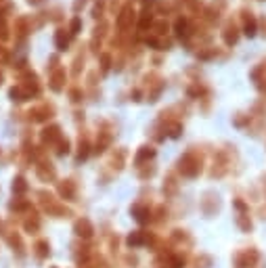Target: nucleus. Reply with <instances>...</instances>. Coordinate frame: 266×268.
Wrapping results in <instances>:
<instances>
[{"mask_svg":"<svg viewBox=\"0 0 266 268\" xmlns=\"http://www.w3.org/2000/svg\"><path fill=\"white\" fill-rule=\"evenodd\" d=\"M199 159L195 157L193 153L185 155L183 159H180V172H183L185 176H197L199 174Z\"/></svg>","mask_w":266,"mask_h":268,"instance_id":"nucleus-1","label":"nucleus"},{"mask_svg":"<svg viewBox=\"0 0 266 268\" xmlns=\"http://www.w3.org/2000/svg\"><path fill=\"white\" fill-rule=\"evenodd\" d=\"M136 19V13H134V9H132L130 4H126L124 9L120 11V15H117V27L120 30H128V27L132 25V21Z\"/></svg>","mask_w":266,"mask_h":268,"instance_id":"nucleus-2","label":"nucleus"},{"mask_svg":"<svg viewBox=\"0 0 266 268\" xmlns=\"http://www.w3.org/2000/svg\"><path fill=\"white\" fill-rule=\"evenodd\" d=\"M63 86H65V69L63 67H55L51 74V88L55 93H61Z\"/></svg>","mask_w":266,"mask_h":268,"instance_id":"nucleus-3","label":"nucleus"},{"mask_svg":"<svg viewBox=\"0 0 266 268\" xmlns=\"http://www.w3.org/2000/svg\"><path fill=\"white\" fill-rule=\"evenodd\" d=\"M174 32H176L178 40H187L189 38V21L185 17H178L176 23H174Z\"/></svg>","mask_w":266,"mask_h":268,"instance_id":"nucleus-4","label":"nucleus"},{"mask_svg":"<svg viewBox=\"0 0 266 268\" xmlns=\"http://www.w3.org/2000/svg\"><path fill=\"white\" fill-rule=\"evenodd\" d=\"M30 115L36 119V122H44L53 115V107H48V105H42V107H36L34 111H30Z\"/></svg>","mask_w":266,"mask_h":268,"instance_id":"nucleus-5","label":"nucleus"},{"mask_svg":"<svg viewBox=\"0 0 266 268\" xmlns=\"http://www.w3.org/2000/svg\"><path fill=\"white\" fill-rule=\"evenodd\" d=\"M243 32H246V36H254L256 34V19L251 13H243Z\"/></svg>","mask_w":266,"mask_h":268,"instance_id":"nucleus-6","label":"nucleus"},{"mask_svg":"<svg viewBox=\"0 0 266 268\" xmlns=\"http://www.w3.org/2000/svg\"><path fill=\"white\" fill-rule=\"evenodd\" d=\"M55 46L59 48V51H67L69 46V34L65 30H57L55 32Z\"/></svg>","mask_w":266,"mask_h":268,"instance_id":"nucleus-7","label":"nucleus"},{"mask_svg":"<svg viewBox=\"0 0 266 268\" xmlns=\"http://www.w3.org/2000/svg\"><path fill=\"white\" fill-rule=\"evenodd\" d=\"M222 38H225V42H227L228 46L237 44V38H239V34H237V27H235L233 23H228V25L225 27V34H222Z\"/></svg>","mask_w":266,"mask_h":268,"instance_id":"nucleus-8","label":"nucleus"},{"mask_svg":"<svg viewBox=\"0 0 266 268\" xmlns=\"http://www.w3.org/2000/svg\"><path fill=\"white\" fill-rule=\"evenodd\" d=\"M42 138H44V143L59 140L61 138V128H59V126H51V128H46L44 132H42Z\"/></svg>","mask_w":266,"mask_h":268,"instance_id":"nucleus-9","label":"nucleus"},{"mask_svg":"<svg viewBox=\"0 0 266 268\" xmlns=\"http://www.w3.org/2000/svg\"><path fill=\"white\" fill-rule=\"evenodd\" d=\"M76 230H78V235H84V237L93 235V227H90L88 220H78V224H76Z\"/></svg>","mask_w":266,"mask_h":268,"instance_id":"nucleus-10","label":"nucleus"},{"mask_svg":"<svg viewBox=\"0 0 266 268\" xmlns=\"http://www.w3.org/2000/svg\"><path fill=\"white\" fill-rule=\"evenodd\" d=\"M155 155V151L151 149V147H143L141 151H138V155H136V164H143L145 159H149V157H153Z\"/></svg>","mask_w":266,"mask_h":268,"instance_id":"nucleus-11","label":"nucleus"},{"mask_svg":"<svg viewBox=\"0 0 266 268\" xmlns=\"http://www.w3.org/2000/svg\"><path fill=\"white\" fill-rule=\"evenodd\" d=\"M149 25H153V17H151L149 11H143L141 19H138V27H141V30H147Z\"/></svg>","mask_w":266,"mask_h":268,"instance_id":"nucleus-12","label":"nucleus"},{"mask_svg":"<svg viewBox=\"0 0 266 268\" xmlns=\"http://www.w3.org/2000/svg\"><path fill=\"white\" fill-rule=\"evenodd\" d=\"M59 193L63 197H67V199H69V197H74V182L72 180H65V185L59 187Z\"/></svg>","mask_w":266,"mask_h":268,"instance_id":"nucleus-13","label":"nucleus"},{"mask_svg":"<svg viewBox=\"0 0 266 268\" xmlns=\"http://www.w3.org/2000/svg\"><path fill=\"white\" fill-rule=\"evenodd\" d=\"M132 211L136 214V220H138V222H147V220H149V211H147L145 208H138V206H136Z\"/></svg>","mask_w":266,"mask_h":268,"instance_id":"nucleus-14","label":"nucleus"},{"mask_svg":"<svg viewBox=\"0 0 266 268\" xmlns=\"http://www.w3.org/2000/svg\"><path fill=\"white\" fill-rule=\"evenodd\" d=\"M25 189H27V185H25V180L21 178V176H19V178H15V180H13V191H17V193H23Z\"/></svg>","mask_w":266,"mask_h":268,"instance_id":"nucleus-15","label":"nucleus"},{"mask_svg":"<svg viewBox=\"0 0 266 268\" xmlns=\"http://www.w3.org/2000/svg\"><path fill=\"white\" fill-rule=\"evenodd\" d=\"M27 32H30V30H27V21L23 17H19L17 19V34H19V36H25Z\"/></svg>","mask_w":266,"mask_h":268,"instance_id":"nucleus-16","label":"nucleus"},{"mask_svg":"<svg viewBox=\"0 0 266 268\" xmlns=\"http://www.w3.org/2000/svg\"><path fill=\"white\" fill-rule=\"evenodd\" d=\"M80 30H82V21H80V17H74L72 25H69V34H78Z\"/></svg>","mask_w":266,"mask_h":268,"instance_id":"nucleus-17","label":"nucleus"},{"mask_svg":"<svg viewBox=\"0 0 266 268\" xmlns=\"http://www.w3.org/2000/svg\"><path fill=\"white\" fill-rule=\"evenodd\" d=\"M109 67H111V55H101V69L103 72H109Z\"/></svg>","mask_w":266,"mask_h":268,"instance_id":"nucleus-18","label":"nucleus"},{"mask_svg":"<svg viewBox=\"0 0 266 268\" xmlns=\"http://www.w3.org/2000/svg\"><path fill=\"white\" fill-rule=\"evenodd\" d=\"M143 241H145V237L141 235V232H134V235L128 237V243H130V245H141Z\"/></svg>","mask_w":266,"mask_h":268,"instance_id":"nucleus-19","label":"nucleus"},{"mask_svg":"<svg viewBox=\"0 0 266 268\" xmlns=\"http://www.w3.org/2000/svg\"><path fill=\"white\" fill-rule=\"evenodd\" d=\"M155 34H157V36H162V34H166L168 32V23H166V21H157V23H155Z\"/></svg>","mask_w":266,"mask_h":268,"instance_id":"nucleus-20","label":"nucleus"},{"mask_svg":"<svg viewBox=\"0 0 266 268\" xmlns=\"http://www.w3.org/2000/svg\"><path fill=\"white\" fill-rule=\"evenodd\" d=\"M9 59H11V55H9V51H6L4 46H0V63H9Z\"/></svg>","mask_w":266,"mask_h":268,"instance_id":"nucleus-21","label":"nucleus"},{"mask_svg":"<svg viewBox=\"0 0 266 268\" xmlns=\"http://www.w3.org/2000/svg\"><path fill=\"white\" fill-rule=\"evenodd\" d=\"M180 130H183V128H180V124H172L170 126V136H174V138L180 136Z\"/></svg>","mask_w":266,"mask_h":268,"instance_id":"nucleus-22","label":"nucleus"},{"mask_svg":"<svg viewBox=\"0 0 266 268\" xmlns=\"http://www.w3.org/2000/svg\"><path fill=\"white\" fill-rule=\"evenodd\" d=\"M69 151V143L67 140H61V149H59V155H65Z\"/></svg>","mask_w":266,"mask_h":268,"instance_id":"nucleus-23","label":"nucleus"},{"mask_svg":"<svg viewBox=\"0 0 266 268\" xmlns=\"http://www.w3.org/2000/svg\"><path fill=\"white\" fill-rule=\"evenodd\" d=\"M101 13H103V4L99 2V4H96L95 9H93V15H95V17H101Z\"/></svg>","mask_w":266,"mask_h":268,"instance_id":"nucleus-24","label":"nucleus"},{"mask_svg":"<svg viewBox=\"0 0 266 268\" xmlns=\"http://www.w3.org/2000/svg\"><path fill=\"white\" fill-rule=\"evenodd\" d=\"M72 101H76V103L80 101V90H78V88H74V90H72Z\"/></svg>","mask_w":266,"mask_h":268,"instance_id":"nucleus-25","label":"nucleus"},{"mask_svg":"<svg viewBox=\"0 0 266 268\" xmlns=\"http://www.w3.org/2000/svg\"><path fill=\"white\" fill-rule=\"evenodd\" d=\"M84 2H86V0H76V4H74V11L78 13V11H80V6H84Z\"/></svg>","mask_w":266,"mask_h":268,"instance_id":"nucleus-26","label":"nucleus"},{"mask_svg":"<svg viewBox=\"0 0 266 268\" xmlns=\"http://www.w3.org/2000/svg\"><path fill=\"white\" fill-rule=\"evenodd\" d=\"M27 2H30V4H42L44 0H27Z\"/></svg>","mask_w":266,"mask_h":268,"instance_id":"nucleus-27","label":"nucleus"},{"mask_svg":"<svg viewBox=\"0 0 266 268\" xmlns=\"http://www.w3.org/2000/svg\"><path fill=\"white\" fill-rule=\"evenodd\" d=\"M0 82H2V74H0Z\"/></svg>","mask_w":266,"mask_h":268,"instance_id":"nucleus-28","label":"nucleus"},{"mask_svg":"<svg viewBox=\"0 0 266 268\" xmlns=\"http://www.w3.org/2000/svg\"><path fill=\"white\" fill-rule=\"evenodd\" d=\"M2 2H4V0H0V4H2Z\"/></svg>","mask_w":266,"mask_h":268,"instance_id":"nucleus-29","label":"nucleus"}]
</instances>
